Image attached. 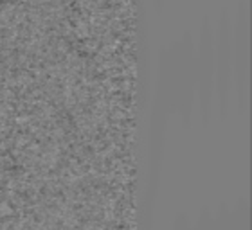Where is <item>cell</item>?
I'll use <instances>...</instances> for the list:
<instances>
[{"mask_svg":"<svg viewBox=\"0 0 252 230\" xmlns=\"http://www.w3.org/2000/svg\"><path fill=\"white\" fill-rule=\"evenodd\" d=\"M162 4H164V0H153V5L157 7V11L162 9Z\"/></svg>","mask_w":252,"mask_h":230,"instance_id":"1","label":"cell"}]
</instances>
